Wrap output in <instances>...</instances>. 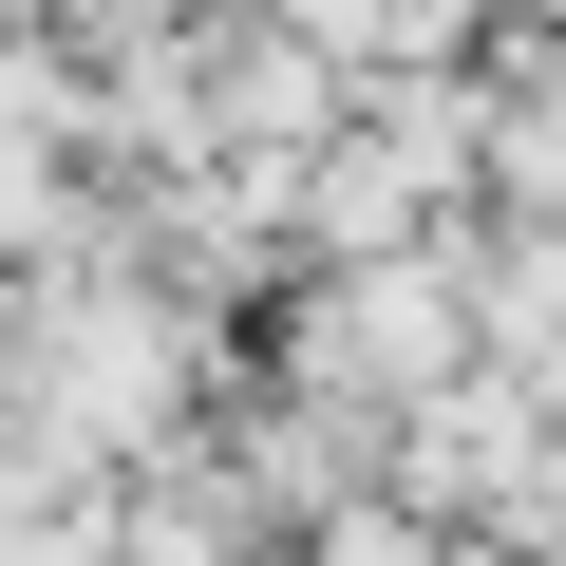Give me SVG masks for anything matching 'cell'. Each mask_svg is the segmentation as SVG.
Segmentation results:
<instances>
[{"mask_svg":"<svg viewBox=\"0 0 566 566\" xmlns=\"http://www.w3.org/2000/svg\"><path fill=\"white\" fill-rule=\"evenodd\" d=\"M245 359L303 378V397H340V416L434 397V378L472 359V322H453V227H434V245H359V264H283L264 303H245Z\"/></svg>","mask_w":566,"mask_h":566,"instance_id":"1","label":"cell"},{"mask_svg":"<svg viewBox=\"0 0 566 566\" xmlns=\"http://www.w3.org/2000/svg\"><path fill=\"white\" fill-rule=\"evenodd\" d=\"M378 491L434 510L453 566H528V547H566V434H547V397L491 378V359H453L434 397L378 416Z\"/></svg>","mask_w":566,"mask_h":566,"instance_id":"2","label":"cell"},{"mask_svg":"<svg viewBox=\"0 0 566 566\" xmlns=\"http://www.w3.org/2000/svg\"><path fill=\"white\" fill-rule=\"evenodd\" d=\"M76 133H95V57L0 0V151H76Z\"/></svg>","mask_w":566,"mask_h":566,"instance_id":"3","label":"cell"},{"mask_svg":"<svg viewBox=\"0 0 566 566\" xmlns=\"http://www.w3.org/2000/svg\"><path fill=\"white\" fill-rule=\"evenodd\" d=\"M264 566H453V528L397 510V491H340V510H303V528H264Z\"/></svg>","mask_w":566,"mask_h":566,"instance_id":"4","label":"cell"}]
</instances>
